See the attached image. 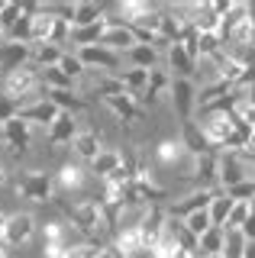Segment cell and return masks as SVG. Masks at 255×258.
I'll return each instance as SVG.
<instances>
[{
	"mask_svg": "<svg viewBox=\"0 0 255 258\" xmlns=\"http://www.w3.org/2000/svg\"><path fill=\"white\" fill-rule=\"evenodd\" d=\"M130 58H133V68H142V71H155L158 68V48L152 45H133V52H130Z\"/></svg>",
	"mask_w": 255,
	"mask_h": 258,
	"instance_id": "cell-26",
	"label": "cell"
},
{
	"mask_svg": "<svg viewBox=\"0 0 255 258\" xmlns=\"http://www.w3.org/2000/svg\"><path fill=\"white\" fill-rule=\"evenodd\" d=\"M26 64H33V45L10 42V39L0 45V81H7L13 71L26 68Z\"/></svg>",
	"mask_w": 255,
	"mask_h": 258,
	"instance_id": "cell-4",
	"label": "cell"
},
{
	"mask_svg": "<svg viewBox=\"0 0 255 258\" xmlns=\"http://www.w3.org/2000/svg\"><path fill=\"white\" fill-rule=\"evenodd\" d=\"M245 10H249V26H252V36H255V4H245Z\"/></svg>",
	"mask_w": 255,
	"mask_h": 258,
	"instance_id": "cell-40",
	"label": "cell"
},
{
	"mask_svg": "<svg viewBox=\"0 0 255 258\" xmlns=\"http://www.w3.org/2000/svg\"><path fill=\"white\" fill-rule=\"evenodd\" d=\"M97 258H130V255H126L123 248H119L116 242L110 239V242H103V245H100V255H97Z\"/></svg>",
	"mask_w": 255,
	"mask_h": 258,
	"instance_id": "cell-38",
	"label": "cell"
},
{
	"mask_svg": "<svg viewBox=\"0 0 255 258\" xmlns=\"http://www.w3.org/2000/svg\"><path fill=\"white\" fill-rule=\"evenodd\" d=\"M33 229H36V220L29 213H10L4 226V242L7 245H23V242H29Z\"/></svg>",
	"mask_w": 255,
	"mask_h": 258,
	"instance_id": "cell-11",
	"label": "cell"
},
{
	"mask_svg": "<svg viewBox=\"0 0 255 258\" xmlns=\"http://www.w3.org/2000/svg\"><path fill=\"white\" fill-rule=\"evenodd\" d=\"M17 194L23 200H55V174L49 171H20Z\"/></svg>",
	"mask_w": 255,
	"mask_h": 258,
	"instance_id": "cell-2",
	"label": "cell"
},
{
	"mask_svg": "<svg viewBox=\"0 0 255 258\" xmlns=\"http://www.w3.org/2000/svg\"><path fill=\"white\" fill-rule=\"evenodd\" d=\"M61 58H65V48H58V45H33V64L39 71L61 64Z\"/></svg>",
	"mask_w": 255,
	"mask_h": 258,
	"instance_id": "cell-25",
	"label": "cell"
},
{
	"mask_svg": "<svg viewBox=\"0 0 255 258\" xmlns=\"http://www.w3.org/2000/svg\"><path fill=\"white\" fill-rule=\"evenodd\" d=\"M116 94H126L123 78H119V75H103V78H97V97H100V100L116 97Z\"/></svg>",
	"mask_w": 255,
	"mask_h": 258,
	"instance_id": "cell-31",
	"label": "cell"
},
{
	"mask_svg": "<svg viewBox=\"0 0 255 258\" xmlns=\"http://www.w3.org/2000/svg\"><path fill=\"white\" fill-rule=\"evenodd\" d=\"M245 236L239 229H226V242H223V255L220 258H245Z\"/></svg>",
	"mask_w": 255,
	"mask_h": 258,
	"instance_id": "cell-30",
	"label": "cell"
},
{
	"mask_svg": "<svg viewBox=\"0 0 255 258\" xmlns=\"http://www.w3.org/2000/svg\"><path fill=\"white\" fill-rule=\"evenodd\" d=\"M0 7H4V4H0Z\"/></svg>",
	"mask_w": 255,
	"mask_h": 258,
	"instance_id": "cell-47",
	"label": "cell"
},
{
	"mask_svg": "<svg viewBox=\"0 0 255 258\" xmlns=\"http://www.w3.org/2000/svg\"><path fill=\"white\" fill-rule=\"evenodd\" d=\"M171 103H174V113H178L181 123L194 119V110H197V91H194V81L187 78H171Z\"/></svg>",
	"mask_w": 255,
	"mask_h": 258,
	"instance_id": "cell-3",
	"label": "cell"
},
{
	"mask_svg": "<svg viewBox=\"0 0 255 258\" xmlns=\"http://www.w3.org/2000/svg\"><path fill=\"white\" fill-rule=\"evenodd\" d=\"M0 245H4V242H0Z\"/></svg>",
	"mask_w": 255,
	"mask_h": 258,
	"instance_id": "cell-46",
	"label": "cell"
},
{
	"mask_svg": "<svg viewBox=\"0 0 255 258\" xmlns=\"http://www.w3.org/2000/svg\"><path fill=\"white\" fill-rule=\"evenodd\" d=\"M252 213H255V204H252Z\"/></svg>",
	"mask_w": 255,
	"mask_h": 258,
	"instance_id": "cell-45",
	"label": "cell"
},
{
	"mask_svg": "<svg viewBox=\"0 0 255 258\" xmlns=\"http://www.w3.org/2000/svg\"><path fill=\"white\" fill-rule=\"evenodd\" d=\"M113 242H116V245L123 248L130 258L142 252V236H139V226H136V223H133V226H123V229L113 236Z\"/></svg>",
	"mask_w": 255,
	"mask_h": 258,
	"instance_id": "cell-24",
	"label": "cell"
},
{
	"mask_svg": "<svg viewBox=\"0 0 255 258\" xmlns=\"http://www.w3.org/2000/svg\"><path fill=\"white\" fill-rule=\"evenodd\" d=\"M252 216V207L249 204H236L233 207V213H229V223H226V229H242V223Z\"/></svg>",
	"mask_w": 255,
	"mask_h": 258,
	"instance_id": "cell-36",
	"label": "cell"
},
{
	"mask_svg": "<svg viewBox=\"0 0 255 258\" xmlns=\"http://www.w3.org/2000/svg\"><path fill=\"white\" fill-rule=\"evenodd\" d=\"M78 58L84 68H103V71H116L119 68V52L107 45H91V48H78Z\"/></svg>",
	"mask_w": 255,
	"mask_h": 258,
	"instance_id": "cell-10",
	"label": "cell"
},
{
	"mask_svg": "<svg viewBox=\"0 0 255 258\" xmlns=\"http://www.w3.org/2000/svg\"><path fill=\"white\" fill-rule=\"evenodd\" d=\"M49 100L61 113H71V116H75V113H81V110H87V100H81L75 91H49Z\"/></svg>",
	"mask_w": 255,
	"mask_h": 258,
	"instance_id": "cell-23",
	"label": "cell"
},
{
	"mask_svg": "<svg viewBox=\"0 0 255 258\" xmlns=\"http://www.w3.org/2000/svg\"><path fill=\"white\" fill-rule=\"evenodd\" d=\"M239 232H242V236H245V242H255V213H252L249 220L242 223V229H239Z\"/></svg>",
	"mask_w": 255,
	"mask_h": 258,
	"instance_id": "cell-39",
	"label": "cell"
},
{
	"mask_svg": "<svg viewBox=\"0 0 255 258\" xmlns=\"http://www.w3.org/2000/svg\"><path fill=\"white\" fill-rule=\"evenodd\" d=\"M194 177H197V190H223L220 187V155L217 152L194 158Z\"/></svg>",
	"mask_w": 255,
	"mask_h": 258,
	"instance_id": "cell-8",
	"label": "cell"
},
{
	"mask_svg": "<svg viewBox=\"0 0 255 258\" xmlns=\"http://www.w3.org/2000/svg\"><path fill=\"white\" fill-rule=\"evenodd\" d=\"M0 139H4L10 155H23V152L29 149V123H23L20 116L10 119L7 126H0Z\"/></svg>",
	"mask_w": 255,
	"mask_h": 258,
	"instance_id": "cell-12",
	"label": "cell"
},
{
	"mask_svg": "<svg viewBox=\"0 0 255 258\" xmlns=\"http://www.w3.org/2000/svg\"><path fill=\"white\" fill-rule=\"evenodd\" d=\"M223 242H226V229H217V226H213L210 232L201 236V248H197V252L201 255H223Z\"/></svg>",
	"mask_w": 255,
	"mask_h": 258,
	"instance_id": "cell-29",
	"label": "cell"
},
{
	"mask_svg": "<svg viewBox=\"0 0 255 258\" xmlns=\"http://www.w3.org/2000/svg\"><path fill=\"white\" fill-rule=\"evenodd\" d=\"M181 142H184V149H187L194 158L217 152V149H213V142L207 139V133L201 129V123H197V119H187V123H181ZM217 155H220V152H217Z\"/></svg>",
	"mask_w": 255,
	"mask_h": 258,
	"instance_id": "cell-9",
	"label": "cell"
},
{
	"mask_svg": "<svg viewBox=\"0 0 255 258\" xmlns=\"http://www.w3.org/2000/svg\"><path fill=\"white\" fill-rule=\"evenodd\" d=\"M55 187L58 190H81L84 187V168L81 165H61L58 174H55Z\"/></svg>",
	"mask_w": 255,
	"mask_h": 258,
	"instance_id": "cell-20",
	"label": "cell"
},
{
	"mask_svg": "<svg viewBox=\"0 0 255 258\" xmlns=\"http://www.w3.org/2000/svg\"><path fill=\"white\" fill-rule=\"evenodd\" d=\"M7 216H10V213H4V210H0V242H4V226H7Z\"/></svg>",
	"mask_w": 255,
	"mask_h": 258,
	"instance_id": "cell-41",
	"label": "cell"
},
{
	"mask_svg": "<svg viewBox=\"0 0 255 258\" xmlns=\"http://www.w3.org/2000/svg\"><path fill=\"white\" fill-rule=\"evenodd\" d=\"M61 71H65V75L71 78V81H78L84 75V64H81V58H78V52L71 55V52H65V58H61V64H58Z\"/></svg>",
	"mask_w": 255,
	"mask_h": 258,
	"instance_id": "cell-35",
	"label": "cell"
},
{
	"mask_svg": "<svg viewBox=\"0 0 255 258\" xmlns=\"http://www.w3.org/2000/svg\"><path fill=\"white\" fill-rule=\"evenodd\" d=\"M17 113H20V107L10 100L4 91H0V126H7L10 119H17Z\"/></svg>",
	"mask_w": 255,
	"mask_h": 258,
	"instance_id": "cell-37",
	"label": "cell"
},
{
	"mask_svg": "<svg viewBox=\"0 0 255 258\" xmlns=\"http://www.w3.org/2000/svg\"><path fill=\"white\" fill-rule=\"evenodd\" d=\"M17 116L23 119V123H29V126H52L55 119L61 116V110L55 107V103L45 97V100H39V103H33V107H23Z\"/></svg>",
	"mask_w": 255,
	"mask_h": 258,
	"instance_id": "cell-13",
	"label": "cell"
},
{
	"mask_svg": "<svg viewBox=\"0 0 255 258\" xmlns=\"http://www.w3.org/2000/svg\"><path fill=\"white\" fill-rule=\"evenodd\" d=\"M245 258H255V242H249V245H245Z\"/></svg>",
	"mask_w": 255,
	"mask_h": 258,
	"instance_id": "cell-42",
	"label": "cell"
},
{
	"mask_svg": "<svg viewBox=\"0 0 255 258\" xmlns=\"http://www.w3.org/2000/svg\"><path fill=\"white\" fill-rule=\"evenodd\" d=\"M242 181H255L252 171L245 168V161L239 152H220V187H236Z\"/></svg>",
	"mask_w": 255,
	"mask_h": 258,
	"instance_id": "cell-5",
	"label": "cell"
},
{
	"mask_svg": "<svg viewBox=\"0 0 255 258\" xmlns=\"http://www.w3.org/2000/svg\"><path fill=\"white\" fill-rule=\"evenodd\" d=\"M107 103L110 110H113V116L119 119L123 126H130V123H146L149 119V113L139 107V100L136 97H130V94H116V97H107Z\"/></svg>",
	"mask_w": 255,
	"mask_h": 258,
	"instance_id": "cell-7",
	"label": "cell"
},
{
	"mask_svg": "<svg viewBox=\"0 0 255 258\" xmlns=\"http://www.w3.org/2000/svg\"><path fill=\"white\" fill-rule=\"evenodd\" d=\"M55 207H58L61 213L68 216L75 229H81V232H84L87 242H94L103 229H107L103 204H100V200H94V197H91V200H81V204H68L65 197H55Z\"/></svg>",
	"mask_w": 255,
	"mask_h": 258,
	"instance_id": "cell-1",
	"label": "cell"
},
{
	"mask_svg": "<svg viewBox=\"0 0 255 258\" xmlns=\"http://www.w3.org/2000/svg\"><path fill=\"white\" fill-rule=\"evenodd\" d=\"M168 68H171V75L190 81V75L197 71V58L187 52L184 45H171V48H168Z\"/></svg>",
	"mask_w": 255,
	"mask_h": 258,
	"instance_id": "cell-16",
	"label": "cell"
},
{
	"mask_svg": "<svg viewBox=\"0 0 255 258\" xmlns=\"http://www.w3.org/2000/svg\"><path fill=\"white\" fill-rule=\"evenodd\" d=\"M39 16V4H23V16L13 23V29L7 32L10 42H23V45H33V23Z\"/></svg>",
	"mask_w": 255,
	"mask_h": 258,
	"instance_id": "cell-14",
	"label": "cell"
},
{
	"mask_svg": "<svg viewBox=\"0 0 255 258\" xmlns=\"http://www.w3.org/2000/svg\"><path fill=\"white\" fill-rule=\"evenodd\" d=\"M184 226H187V232H190V236H197V239H201L204 232H210V229H213L210 210H201V213H190L187 220H184Z\"/></svg>",
	"mask_w": 255,
	"mask_h": 258,
	"instance_id": "cell-32",
	"label": "cell"
},
{
	"mask_svg": "<svg viewBox=\"0 0 255 258\" xmlns=\"http://www.w3.org/2000/svg\"><path fill=\"white\" fill-rule=\"evenodd\" d=\"M20 16H23V4H4V7H0V29L10 32L13 23H17Z\"/></svg>",
	"mask_w": 255,
	"mask_h": 258,
	"instance_id": "cell-34",
	"label": "cell"
},
{
	"mask_svg": "<svg viewBox=\"0 0 255 258\" xmlns=\"http://www.w3.org/2000/svg\"><path fill=\"white\" fill-rule=\"evenodd\" d=\"M81 133L78 129V123H75V116L71 113H61L58 119L49 126V145L55 149V145H65V142H75V136Z\"/></svg>",
	"mask_w": 255,
	"mask_h": 258,
	"instance_id": "cell-17",
	"label": "cell"
},
{
	"mask_svg": "<svg viewBox=\"0 0 255 258\" xmlns=\"http://www.w3.org/2000/svg\"><path fill=\"white\" fill-rule=\"evenodd\" d=\"M165 91H171V78H168V71H165V68L149 71V87H146V94H142V100H139V103H149V107H155V103L162 100V94H165Z\"/></svg>",
	"mask_w": 255,
	"mask_h": 258,
	"instance_id": "cell-18",
	"label": "cell"
},
{
	"mask_svg": "<svg viewBox=\"0 0 255 258\" xmlns=\"http://www.w3.org/2000/svg\"><path fill=\"white\" fill-rule=\"evenodd\" d=\"M119 171H123V152H100L97 158L91 161V174L97 177V181H110V177H116Z\"/></svg>",
	"mask_w": 255,
	"mask_h": 258,
	"instance_id": "cell-15",
	"label": "cell"
},
{
	"mask_svg": "<svg viewBox=\"0 0 255 258\" xmlns=\"http://www.w3.org/2000/svg\"><path fill=\"white\" fill-rule=\"evenodd\" d=\"M4 42H7V39H4V29H0V45H4Z\"/></svg>",
	"mask_w": 255,
	"mask_h": 258,
	"instance_id": "cell-44",
	"label": "cell"
},
{
	"mask_svg": "<svg viewBox=\"0 0 255 258\" xmlns=\"http://www.w3.org/2000/svg\"><path fill=\"white\" fill-rule=\"evenodd\" d=\"M39 75H42L45 91H71V84H75V81H71L65 71L58 68V64H55V68H42Z\"/></svg>",
	"mask_w": 255,
	"mask_h": 258,
	"instance_id": "cell-28",
	"label": "cell"
},
{
	"mask_svg": "<svg viewBox=\"0 0 255 258\" xmlns=\"http://www.w3.org/2000/svg\"><path fill=\"white\" fill-rule=\"evenodd\" d=\"M71 145H75V152H78L84 161H94V158L103 152V149H100V136L94 133V129H81V133L75 136V142H71Z\"/></svg>",
	"mask_w": 255,
	"mask_h": 258,
	"instance_id": "cell-19",
	"label": "cell"
},
{
	"mask_svg": "<svg viewBox=\"0 0 255 258\" xmlns=\"http://www.w3.org/2000/svg\"><path fill=\"white\" fill-rule=\"evenodd\" d=\"M223 190H194L187 194V197H181L178 204L168 207V216H174V220H187L190 213H201V210H210V204L220 197Z\"/></svg>",
	"mask_w": 255,
	"mask_h": 258,
	"instance_id": "cell-6",
	"label": "cell"
},
{
	"mask_svg": "<svg viewBox=\"0 0 255 258\" xmlns=\"http://www.w3.org/2000/svg\"><path fill=\"white\" fill-rule=\"evenodd\" d=\"M4 181H7V174H4V165H0V187H4Z\"/></svg>",
	"mask_w": 255,
	"mask_h": 258,
	"instance_id": "cell-43",
	"label": "cell"
},
{
	"mask_svg": "<svg viewBox=\"0 0 255 258\" xmlns=\"http://www.w3.org/2000/svg\"><path fill=\"white\" fill-rule=\"evenodd\" d=\"M110 7L103 4H78L75 10V23H71V29H84V26H94V23H100L103 16H107Z\"/></svg>",
	"mask_w": 255,
	"mask_h": 258,
	"instance_id": "cell-21",
	"label": "cell"
},
{
	"mask_svg": "<svg viewBox=\"0 0 255 258\" xmlns=\"http://www.w3.org/2000/svg\"><path fill=\"white\" fill-rule=\"evenodd\" d=\"M233 207H236V200H229L226 194H220L217 200L210 204V220L217 229H226V223H229V213H233Z\"/></svg>",
	"mask_w": 255,
	"mask_h": 258,
	"instance_id": "cell-27",
	"label": "cell"
},
{
	"mask_svg": "<svg viewBox=\"0 0 255 258\" xmlns=\"http://www.w3.org/2000/svg\"><path fill=\"white\" fill-rule=\"evenodd\" d=\"M107 48H126V52H133V45H136V36H133L130 26H107V36H103V42Z\"/></svg>",
	"mask_w": 255,
	"mask_h": 258,
	"instance_id": "cell-22",
	"label": "cell"
},
{
	"mask_svg": "<svg viewBox=\"0 0 255 258\" xmlns=\"http://www.w3.org/2000/svg\"><path fill=\"white\" fill-rule=\"evenodd\" d=\"M229 200H236V204H255V181H242V184H236V187H226L223 190Z\"/></svg>",
	"mask_w": 255,
	"mask_h": 258,
	"instance_id": "cell-33",
	"label": "cell"
}]
</instances>
